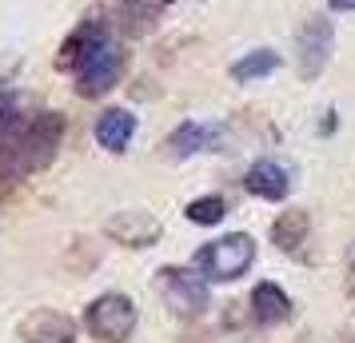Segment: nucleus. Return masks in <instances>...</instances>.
<instances>
[{"instance_id":"obj_1","label":"nucleus","mask_w":355,"mask_h":343,"mask_svg":"<svg viewBox=\"0 0 355 343\" xmlns=\"http://www.w3.org/2000/svg\"><path fill=\"white\" fill-rule=\"evenodd\" d=\"M64 140V116L40 112L28 124H20L17 132L0 136V172L8 180H20L28 172H40L56 160V148Z\"/></svg>"},{"instance_id":"obj_2","label":"nucleus","mask_w":355,"mask_h":343,"mask_svg":"<svg viewBox=\"0 0 355 343\" xmlns=\"http://www.w3.org/2000/svg\"><path fill=\"white\" fill-rule=\"evenodd\" d=\"M256 260V240L252 236H243V231H232V236H220V240H211L208 247H200V256H196V267L204 272L208 279H240L248 267Z\"/></svg>"},{"instance_id":"obj_3","label":"nucleus","mask_w":355,"mask_h":343,"mask_svg":"<svg viewBox=\"0 0 355 343\" xmlns=\"http://www.w3.org/2000/svg\"><path fill=\"white\" fill-rule=\"evenodd\" d=\"M84 324H88V331H92L96 340L124 343L132 331H136V304H132L128 295L108 292V295H100V299H92V304H88V311H84Z\"/></svg>"},{"instance_id":"obj_4","label":"nucleus","mask_w":355,"mask_h":343,"mask_svg":"<svg viewBox=\"0 0 355 343\" xmlns=\"http://www.w3.org/2000/svg\"><path fill=\"white\" fill-rule=\"evenodd\" d=\"M124 68V52L116 49L112 40H100L96 49L76 64V92L80 96H104L108 88H116Z\"/></svg>"},{"instance_id":"obj_5","label":"nucleus","mask_w":355,"mask_h":343,"mask_svg":"<svg viewBox=\"0 0 355 343\" xmlns=\"http://www.w3.org/2000/svg\"><path fill=\"white\" fill-rule=\"evenodd\" d=\"M331 44H336V28L327 17H307V24L295 36V64L304 80H315L327 60H331Z\"/></svg>"},{"instance_id":"obj_6","label":"nucleus","mask_w":355,"mask_h":343,"mask_svg":"<svg viewBox=\"0 0 355 343\" xmlns=\"http://www.w3.org/2000/svg\"><path fill=\"white\" fill-rule=\"evenodd\" d=\"M156 283H160L164 304L176 311V315H200L211 299L208 283L196 276V272H184V267H164Z\"/></svg>"},{"instance_id":"obj_7","label":"nucleus","mask_w":355,"mask_h":343,"mask_svg":"<svg viewBox=\"0 0 355 343\" xmlns=\"http://www.w3.org/2000/svg\"><path fill=\"white\" fill-rule=\"evenodd\" d=\"M104 231H108V240H116V244H124V247H148V244L160 240V220H156L152 212L128 208V212L108 216Z\"/></svg>"},{"instance_id":"obj_8","label":"nucleus","mask_w":355,"mask_h":343,"mask_svg":"<svg viewBox=\"0 0 355 343\" xmlns=\"http://www.w3.org/2000/svg\"><path fill=\"white\" fill-rule=\"evenodd\" d=\"M20 340L24 343H76V324L64 311L36 308L20 319Z\"/></svg>"},{"instance_id":"obj_9","label":"nucleus","mask_w":355,"mask_h":343,"mask_svg":"<svg viewBox=\"0 0 355 343\" xmlns=\"http://www.w3.org/2000/svg\"><path fill=\"white\" fill-rule=\"evenodd\" d=\"M243 188H248L252 196H259V200H284L291 192V176H288V168H284V164L259 160V164H252V168H248Z\"/></svg>"},{"instance_id":"obj_10","label":"nucleus","mask_w":355,"mask_h":343,"mask_svg":"<svg viewBox=\"0 0 355 343\" xmlns=\"http://www.w3.org/2000/svg\"><path fill=\"white\" fill-rule=\"evenodd\" d=\"M136 136V116L124 112V108H112L96 120V144L104 152H124Z\"/></svg>"},{"instance_id":"obj_11","label":"nucleus","mask_w":355,"mask_h":343,"mask_svg":"<svg viewBox=\"0 0 355 343\" xmlns=\"http://www.w3.org/2000/svg\"><path fill=\"white\" fill-rule=\"evenodd\" d=\"M100 40H108V33H104V24H96V20H88V24H80L76 33L68 36L64 44H60V56H56V68H64V72H76V64H80L88 52L96 49Z\"/></svg>"},{"instance_id":"obj_12","label":"nucleus","mask_w":355,"mask_h":343,"mask_svg":"<svg viewBox=\"0 0 355 343\" xmlns=\"http://www.w3.org/2000/svg\"><path fill=\"white\" fill-rule=\"evenodd\" d=\"M288 311H291V299L284 295V288L259 283L256 292H252V315H256L259 324H279V319H288Z\"/></svg>"},{"instance_id":"obj_13","label":"nucleus","mask_w":355,"mask_h":343,"mask_svg":"<svg viewBox=\"0 0 355 343\" xmlns=\"http://www.w3.org/2000/svg\"><path fill=\"white\" fill-rule=\"evenodd\" d=\"M307 228H311V220H307L304 208H291V212H284L272 224L275 247H279V252H300V244L307 240Z\"/></svg>"},{"instance_id":"obj_14","label":"nucleus","mask_w":355,"mask_h":343,"mask_svg":"<svg viewBox=\"0 0 355 343\" xmlns=\"http://www.w3.org/2000/svg\"><path fill=\"white\" fill-rule=\"evenodd\" d=\"M204 148H211V128H204V124H180L168 136V156L172 160H188V156L204 152Z\"/></svg>"},{"instance_id":"obj_15","label":"nucleus","mask_w":355,"mask_h":343,"mask_svg":"<svg viewBox=\"0 0 355 343\" xmlns=\"http://www.w3.org/2000/svg\"><path fill=\"white\" fill-rule=\"evenodd\" d=\"M275 68H279V56L268 52V49H259V52H252V56H243V60L232 64V80L236 84H256V80H263V76H272Z\"/></svg>"},{"instance_id":"obj_16","label":"nucleus","mask_w":355,"mask_h":343,"mask_svg":"<svg viewBox=\"0 0 355 343\" xmlns=\"http://www.w3.org/2000/svg\"><path fill=\"white\" fill-rule=\"evenodd\" d=\"M184 216L192 220V224H200V228H211V224H220L227 216V204L220 196H200V200H192L188 208H184Z\"/></svg>"},{"instance_id":"obj_17","label":"nucleus","mask_w":355,"mask_h":343,"mask_svg":"<svg viewBox=\"0 0 355 343\" xmlns=\"http://www.w3.org/2000/svg\"><path fill=\"white\" fill-rule=\"evenodd\" d=\"M327 4H331L336 12H352V8H355V0H327Z\"/></svg>"},{"instance_id":"obj_18","label":"nucleus","mask_w":355,"mask_h":343,"mask_svg":"<svg viewBox=\"0 0 355 343\" xmlns=\"http://www.w3.org/2000/svg\"><path fill=\"white\" fill-rule=\"evenodd\" d=\"M352 288H355V283H352Z\"/></svg>"}]
</instances>
